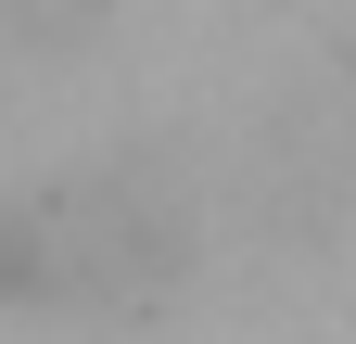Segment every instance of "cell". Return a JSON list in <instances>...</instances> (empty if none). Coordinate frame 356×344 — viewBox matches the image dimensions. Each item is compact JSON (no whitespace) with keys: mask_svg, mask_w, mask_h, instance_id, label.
<instances>
[{"mask_svg":"<svg viewBox=\"0 0 356 344\" xmlns=\"http://www.w3.org/2000/svg\"><path fill=\"white\" fill-rule=\"evenodd\" d=\"M38 242H51V293L64 306H115V293H153L178 255H191V217H178L165 179L102 166V179L38 191Z\"/></svg>","mask_w":356,"mask_h":344,"instance_id":"1","label":"cell"}]
</instances>
